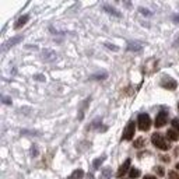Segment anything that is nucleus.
Segmentation results:
<instances>
[{
	"instance_id": "nucleus-1",
	"label": "nucleus",
	"mask_w": 179,
	"mask_h": 179,
	"mask_svg": "<svg viewBox=\"0 0 179 179\" xmlns=\"http://www.w3.org/2000/svg\"><path fill=\"white\" fill-rule=\"evenodd\" d=\"M151 141H153V144H154L157 148H159V150H164V151L169 150V144L165 141V138H164L162 134L154 133L151 136Z\"/></svg>"
},
{
	"instance_id": "nucleus-2",
	"label": "nucleus",
	"mask_w": 179,
	"mask_h": 179,
	"mask_svg": "<svg viewBox=\"0 0 179 179\" xmlns=\"http://www.w3.org/2000/svg\"><path fill=\"white\" fill-rule=\"evenodd\" d=\"M137 123H138V129L143 130V132H147L151 127V119L147 114H140L138 115Z\"/></svg>"
},
{
	"instance_id": "nucleus-3",
	"label": "nucleus",
	"mask_w": 179,
	"mask_h": 179,
	"mask_svg": "<svg viewBox=\"0 0 179 179\" xmlns=\"http://www.w3.org/2000/svg\"><path fill=\"white\" fill-rule=\"evenodd\" d=\"M159 84H161V87H162V88H165V90H175L176 87H178V83L175 81V80H174V78H171V77H164L162 80H161V83H159Z\"/></svg>"
},
{
	"instance_id": "nucleus-4",
	"label": "nucleus",
	"mask_w": 179,
	"mask_h": 179,
	"mask_svg": "<svg viewBox=\"0 0 179 179\" xmlns=\"http://www.w3.org/2000/svg\"><path fill=\"white\" fill-rule=\"evenodd\" d=\"M134 130H136L134 122H133V120H130V122L127 123V126H126V129H125V132H123V138H125V140H132V138L134 137Z\"/></svg>"
},
{
	"instance_id": "nucleus-5",
	"label": "nucleus",
	"mask_w": 179,
	"mask_h": 179,
	"mask_svg": "<svg viewBox=\"0 0 179 179\" xmlns=\"http://www.w3.org/2000/svg\"><path fill=\"white\" fill-rule=\"evenodd\" d=\"M56 57H57L56 52L52 50V49H44V50H42V60H44V62L50 63V62L56 60Z\"/></svg>"
},
{
	"instance_id": "nucleus-6",
	"label": "nucleus",
	"mask_w": 179,
	"mask_h": 179,
	"mask_svg": "<svg viewBox=\"0 0 179 179\" xmlns=\"http://www.w3.org/2000/svg\"><path fill=\"white\" fill-rule=\"evenodd\" d=\"M167 119H168V114L165 111H161L157 114V118H155V127H162L165 123H167Z\"/></svg>"
},
{
	"instance_id": "nucleus-7",
	"label": "nucleus",
	"mask_w": 179,
	"mask_h": 179,
	"mask_svg": "<svg viewBox=\"0 0 179 179\" xmlns=\"http://www.w3.org/2000/svg\"><path fill=\"white\" fill-rule=\"evenodd\" d=\"M129 168H130V159L127 158L126 161H125V162L120 165V168L118 169V172H116V176H118V178H122V176L125 175L127 171H129Z\"/></svg>"
},
{
	"instance_id": "nucleus-8",
	"label": "nucleus",
	"mask_w": 179,
	"mask_h": 179,
	"mask_svg": "<svg viewBox=\"0 0 179 179\" xmlns=\"http://www.w3.org/2000/svg\"><path fill=\"white\" fill-rule=\"evenodd\" d=\"M127 50H130V52H141L143 45L137 44V42H129L127 44Z\"/></svg>"
},
{
	"instance_id": "nucleus-9",
	"label": "nucleus",
	"mask_w": 179,
	"mask_h": 179,
	"mask_svg": "<svg viewBox=\"0 0 179 179\" xmlns=\"http://www.w3.org/2000/svg\"><path fill=\"white\" fill-rule=\"evenodd\" d=\"M28 20H29V16H27V14H25V16H23V17H20V18L16 21V24H14V28H16V29L21 28L23 25H25L27 23H28Z\"/></svg>"
},
{
	"instance_id": "nucleus-10",
	"label": "nucleus",
	"mask_w": 179,
	"mask_h": 179,
	"mask_svg": "<svg viewBox=\"0 0 179 179\" xmlns=\"http://www.w3.org/2000/svg\"><path fill=\"white\" fill-rule=\"evenodd\" d=\"M104 10H105L108 14H112V16H115V17H122V14H120L116 8L111 7V6H108V4H104Z\"/></svg>"
},
{
	"instance_id": "nucleus-11",
	"label": "nucleus",
	"mask_w": 179,
	"mask_h": 179,
	"mask_svg": "<svg viewBox=\"0 0 179 179\" xmlns=\"http://www.w3.org/2000/svg\"><path fill=\"white\" fill-rule=\"evenodd\" d=\"M23 39V37H16V38H13V39H10V41H7L6 44H4V46H3V49L6 50V49H8V48H11V46H14L16 44H18V42Z\"/></svg>"
},
{
	"instance_id": "nucleus-12",
	"label": "nucleus",
	"mask_w": 179,
	"mask_h": 179,
	"mask_svg": "<svg viewBox=\"0 0 179 179\" xmlns=\"http://www.w3.org/2000/svg\"><path fill=\"white\" fill-rule=\"evenodd\" d=\"M165 134H167L168 140H171V141H176V140L179 138V132L174 130V129H171V130H168Z\"/></svg>"
},
{
	"instance_id": "nucleus-13",
	"label": "nucleus",
	"mask_w": 179,
	"mask_h": 179,
	"mask_svg": "<svg viewBox=\"0 0 179 179\" xmlns=\"http://www.w3.org/2000/svg\"><path fill=\"white\" fill-rule=\"evenodd\" d=\"M106 77H108V73H106V71H98V73L91 76V80H104V78H106Z\"/></svg>"
},
{
	"instance_id": "nucleus-14",
	"label": "nucleus",
	"mask_w": 179,
	"mask_h": 179,
	"mask_svg": "<svg viewBox=\"0 0 179 179\" xmlns=\"http://www.w3.org/2000/svg\"><path fill=\"white\" fill-rule=\"evenodd\" d=\"M83 176H84V171L83 169H76V171H73V174L70 175L69 179H81Z\"/></svg>"
},
{
	"instance_id": "nucleus-15",
	"label": "nucleus",
	"mask_w": 179,
	"mask_h": 179,
	"mask_svg": "<svg viewBox=\"0 0 179 179\" xmlns=\"http://www.w3.org/2000/svg\"><path fill=\"white\" fill-rule=\"evenodd\" d=\"M112 175V169L111 168H104L101 171V179H109Z\"/></svg>"
},
{
	"instance_id": "nucleus-16",
	"label": "nucleus",
	"mask_w": 179,
	"mask_h": 179,
	"mask_svg": "<svg viewBox=\"0 0 179 179\" xmlns=\"http://www.w3.org/2000/svg\"><path fill=\"white\" fill-rule=\"evenodd\" d=\"M106 159V157L105 155H102V157H99V158H97V159H94V162H93V167L95 168V169H98V168L102 165V162Z\"/></svg>"
},
{
	"instance_id": "nucleus-17",
	"label": "nucleus",
	"mask_w": 179,
	"mask_h": 179,
	"mask_svg": "<svg viewBox=\"0 0 179 179\" xmlns=\"http://www.w3.org/2000/svg\"><path fill=\"white\" fill-rule=\"evenodd\" d=\"M129 176H130V179L138 178V176H140V171H138L137 168H132L130 171H129Z\"/></svg>"
},
{
	"instance_id": "nucleus-18",
	"label": "nucleus",
	"mask_w": 179,
	"mask_h": 179,
	"mask_svg": "<svg viewBox=\"0 0 179 179\" xmlns=\"http://www.w3.org/2000/svg\"><path fill=\"white\" fill-rule=\"evenodd\" d=\"M143 146H146V140L143 137L134 140V147H136V148H140V147H143Z\"/></svg>"
},
{
	"instance_id": "nucleus-19",
	"label": "nucleus",
	"mask_w": 179,
	"mask_h": 179,
	"mask_svg": "<svg viewBox=\"0 0 179 179\" xmlns=\"http://www.w3.org/2000/svg\"><path fill=\"white\" fill-rule=\"evenodd\" d=\"M138 11L141 13L143 16H151V14H153L150 10H147V8H144V7H140V8H138Z\"/></svg>"
},
{
	"instance_id": "nucleus-20",
	"label": "nucleus",
	"mask_w": 179,
	"mask_h": 179,
	"mask_svg": "<svg viewBox=\"0 0 179 179\" xmlns=\"http://www.w3.org/2000/svg\"><path fill=\"white\" fill-rule=\"evenodd\" d=\"M172 126H174V129L176 132H179V119H174L172 120Z\"/></svg>"
},
{
	"instance_id": "nucleus-21",
	"label": "nucleus",
	"mask_w": 179,
	"mask_h": 179,
	"mask_svg": "<svg viewBox=\"0 0 179 179\" xmlns=\"http://www.w3.org/2000/svg\"><path fill=\"white\" fill-rule=\"evenodd\" d=\"M105 46H106L108 49H112V50H115V52H116V50H119L118 46H115V45H112V44H108V42L105 44Z\"/></svg>"
},
{
	"instance_id": "nucleus-22",
	"label": "nucleus",
	"mask_w": 179,
	"mask_h": 179,
	"mask_svg": "<svg viewBox=\"0 0 179 179\" xmlns=\"http://www.w3.org/2000/svg\"><path fill=\"white\" fill-rule=\"evenodd\" d=\"M34 78H37L38 81H45V76H44V74H35Z\"/></svg>"
},
{
	"instance_id": "nucleus-23",
	"label": "nucleus",
	"mask_w": 179,
	"mask_h": 179,
	"mask_svg": "<svg viewBox=\"0 0 179 179\" xmlns=\"http://www.w3.org/2000/svg\"><path fill=\"white\" fill-rule=\"evenodd\" d=\"M2 99H3V104H6V105H10V104H11V98H8V97H3Z\"/></svg>"
},
{
	"instance_id": "nucleus-24",
	"label": "nucleus",
	"mask_w": 179,
	"mask_h": 179,
	"mask_svg": "<svg viewBox=\"0 0 179 179\" xmlns=\"http://www.w3.org/2000/svg\"><path fill=\"white\" fill-rule=\"evenodd\" d=\"M155 171H157V174H158L159 176H162V175H164V169H162V167H157V168H155Z\"/></svg>"
},
{
	"instance_id": "nucleus-25",
	"label": "nucleus",
	"mask_w": 179,
	"mask_h": 179,
	"mask_svg": "<svg viewBox=\"0 0 179 179\" xmlns=\"http://www.w3.org/2000/svg\"><path fill=\"white\" fill-rule=\"evenodd\" d=\"M31 154H32L34 157H37V155H38V148H37L35 146H34L32 148H31Z\"/></svg>"
},
{
	"instance_id": "nucleus-26",
	"label": "nucleus",
	"mask_w": 179,
	"mask_h": 179,
	"mask_svg": "<svg viewBox=\"0 0 179 179\" xmlns=\"http://www.w3.org/2000/svg\"><path fill=\"white\" fill-rule=\"evenodd\" d=\"M169 176H171V179H179L178 176H176L175 172H169Z\"/></svg>"
},
{
	"instance_id": "nucleus-27",
	"label": "nucleus",
	"mask_w": 179,
	"mask_h": 179,
	"mask_svg": "<svg viewBox=\"0 0 179 179\" xmlns=\"http://www.w3.org/2000/svg\"><path fill=\"white\" fill-rule=\"evenodd\" d=\"M144 179H157V178H155V176H153V175H147Z\"/></svg>"
},
{
	"instance_id": "nucleus-28",
	"label": "nucleus",
	"mask_w": 179,
	"mask_h": 179,
	"mask_svg": "<svg viewBox=\"0 0 179 179\" xmlns=\"http://www.w3.org/2000/svg\"><path fill=\"white\" fill-rule=\"evenodd\" d=\"M87 179H94V175L93 174H88V175H87Z\"/></svg>"
},
{
	"instance_id": "nucleus-29",
	"label": "nucleus",
	"mask_w": 179,
	"mask_h": 179,
	"mask_svg": "<svg viewBox=\"0 0 179 179\" xmlns=\"http://www.w3.org/2000/svg\"><path fill=\"white\" fill-rule=\"evenodd\" d=\"M175 168H176V169H178V171H179V162L176 164V167H175Z\"/></svg>"
},
{
	"instance_id": "nucleus-30",
	"label": "nucleus",
	"mask_w": 179,
	"mask_h": 179,
	"mask_svg": "<svg viewBox=\"0 0 179 179\" xmlns=\"http://www.w3.org/2000/svg\"><path fill=\"white\" fill-rule=\"evenodd\" d=\"M178 109H179V102H178Z\"/></svg>"
}]
</instances>
